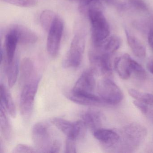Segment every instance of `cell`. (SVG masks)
I'll list each match as a JSON object with an SVG mask.
<instances>
[{
	"mask_svg": "<svg viewBox=\"0 0 153 153\" xmlns=\"http://www.w3.org/2000/svg\"><path fill=\"white\" fill-rule=\"evenodd\" d=\"M61 147V144L60 141L58 140L55 139L52 146L50 153H59Z\"/></svg>",
	"mask_w": 153,
	"mask_h": 153,
	"instance_id": "obj_30",
	"label": "cell"
},
{
	"mask_svg": "<svg viewBox=\"0 0 153 153\" xmlns=\"http://www.w3.org/2000/svg\"><path fill=\"white\" fill-rule=\"evenodd\" d=\"M9 31L16 36L19 43L21 44H33L35 43L38 39L35 33L22 25H14L11 26Z\"/></svg>",
	"mask_w": 153,
	"mask_h": 153,
	"instance_id": "obj_10",
	"label": "cell"
},
{
	"mask_svg": "<svg viewBox=\"0 0 153 153\" xmlns=\"http://www.w3.org/2000/svg\"><path fill=\"white\" fill-rule=\"evenodd\" d=\"M121 41L117 36H112L106 38L102 42L95 46L94 48L101 52L112 54L120 46Z\"/></svg>",
	"mask_w": 153,
	"mask_h": 153,
	"instance_id": "obj_16",
	"label": "cell"
},
{
	"mask_svg": "<svg viewBox=\"0 0 153 153\" xmlns=\"http://www.w3.org/2000/svg\"><path fill=\"white\" fill-rule=\"evenodd\" d=\"M63 30V21L57 16L48 31L47 40V51L53 58L57 57L59 51Z\"/></svg>",
	"mask_w": 153,
	"mask_h": 153,
	"instance_id": "obj_8",
	"label": "cell"
},
{
	"mask_svg": "<svg viewBox=\"0 0 153 153\" xmlns=\"http://www.w3.org/2000/svg\"><path fill=\"white\" fill-rule=\"evenodd\" d=\"M132 58L128 54H123L114 59V66L117 73L121 78L128 79L132 73L131 65Z\"/></svg>",
	"mask_w": 153,
	"mask_h": 153,
	"instance_id": "obj_13",
	"label": "cell"
},
{
	"mask_svg": "<svg viewBox=\"0 0 153 153\" xmlns=\"http://www.w3.org/2000/svg\"><path fill=\"white\" fill-rule=\"evenodd\" d=\"M70 1H78L79 2V8L86 7L88 4H90L91 2L95 1H97V0H70ZM99 1H103L108 2V1H110L111 0H99Z\"/></svg>",
	"mask_w": 153,
	"mask_h": 153,
	"instance_id": "obj_31",
	"label": "cell"
},
{
	"mask_svg": "<svg viewBox=\"0 0 153 153\" xmlns=\"http://www.w3.org/2000/svg\"><path fill=\"white\" fill-rule=\"evenodd\" d=\"M131 65L132 73L133 72L137 76L141 77L145 76L146 74V71L139 63L131 59Z\"/></svg>",
	"mask_w": 153,
	"mask_h": 153,
	"instance_id": "obj_25",
	"label": "cell"
},
{
	"mask_svg": "<svg viewBox=\"0 0 153 153\" xmlns=\"http://www.w3.org/2000/svg\"><path fill=\"white\" fill-rule=\"evenodd\" d=\"M19 43L16 36L9 31L5 37V49L6 54V64L11 63L16 58L17 45Z\"/></svg>",
	"mask_w": 153,
	"mask_h": 153,
	"instance_id": "obj_18",
	"label": "cell"
},
{
	"mask_svg": "<svg viewBox=\"0 0 153 153\" xmlns=\"http://www.w3.org/2000/svg\"><path fill=\"white\" fill-rule=\"evenodd\" d=\"M65 95L72 102L86 106L98 105L103 102L100 97L97 96L94 94H81L74 93L71 90L66 92Z\"/></svg>",
	"mask_w": 153,
	"mask_h": 153,
	"instance_id": "obj_11",
	"label": "cell"
},
{
	"mask_svg": "<svg viewBox=\"0 0 153 153\" xmlns=\"http://www.w3.org/2000/svg\"><path fill=\"white\" fill-rule=\"evenodd\" d=\"M147 131L143 125L133 123L124 127L121 131L123 149L129 150L137 148L145 140Z\"/></svg>",
	"mask_w": 153,
	"mask_h": 153,
	"instance_id": "obj_3",
	"label": "cell"
},
{
	"mask_svg": "<svg viewBox=\"0 0 153 153\" xmlns=\"http://www.w3.org/2000/svg\"><path fill=\"white\" fill-rule=\"evenodd\" d=\"M95 73L93 68L85 71L77 80L71 91L81 94H94L96 86Z\"/></svg>",
	"mask_w": 153,
	"mask_h": 153,
	"instance_id": "obj_9",
	"label": "cell"
},
{
	"mask_svg": "<svg viewBox=\"0 0 153 153\" xmlns=\"http://www.w3.org/2000/svg\"><path fill=\"white\" fill-rule=\"evenodd\" d=\"M7 3L21 7H33L36 6L37 0H1Z\"/></svg>",
	"mask_w": 153,
	"mask_h": 153,
	"instance_id": "obj_24",
	"label": "cell"
},
{
	"mask_svg": "<svg viewBox=\"0 0 153 153\" xmlns=\"http://www.w3.org/2000/svg\"><path fill=\"white\" fill-rule=\"evenodd\" d=\"M57 15L52 10H45L41 13L40 22L42 28L48 32L53 24Z\"/></svg>",
	"mask_w": 153,
	"mask_h": 153,
	"instance_id": "obj_22",
	"label": "cell"
},
{
	"mask_svg": "<svg viewBox=\"0 0 153 153\" xmlns=\"http://www.w3.org/2000/svg\"><path fill=\"white\" fill-rule=\"evenodd\" d=\"M0 94L1 97V103L3 105L8 113L13 118L16 116V109L11 94L7 87L1 84Z\"/></svg>",
	"mask_w": 153,
	"mask_h": 153,
	"instance_id": "obj_17",
	"label": "cell"
},
{
	"mask_svg": "<svg viewBox=\"0 0 153 153\" xmlns=\"http://www.w3.org/2000/svg\"><path fill=\"white\" fill-rule=\"evenodd\" d=\"M7 110L1 103L0 114V126L1 133L5 139L8 142H10L13 136V129L10 124L9 119L7 115Z\"/></svg>",
	"mask_w": 153,
	"mask_h": 153,
	"instance_id": "obj_19",
	"label": "cell"
},
{
	"mask_svg": "<svg viewBox=\"0 0 153 153\" xmlns=\"http://www.w3.org/2000/svg\"><path fill=\"white\" fill-rule=\"evenodd\" d=\"M148 41L149 46L153 51V28H151L149 32Z\"/></svg>",
	"mask_w": 153,
	"mask_h": 153,
	"instance_id": "obj_32",
	"label": "cell"
},
{
	"mask_svg": "<svg viewBox=\"0 0 153 153\" xmlns=\"http://www.w3.org/2000/svg\"><path fill=\"white\" fill-rule=\"evenodd\" d=\"M97 90L102 101L108 104H118L123 99L122 91L109 78L104 77L99 81Z\"/></svg>",
	"mask_w": 153,
	"mask_h": 153,
	"instance_id": "obj_7",
	"label": "cell"
},
{
	"mask_svg": "<svg viewBox=\"0 0 153 153\" xmlns=\"http://www.w3.org/2000/svg\"><path fill=\"white\" fill-rule=\"evenodd\" d=\"M7 64L6 71L9 86L13 87L16 84L20 69L19 60L16 57L14 60L9 64Z\"/></svg>",
	"mask_w": 153,
	"mask_h": 153,
	"instance_id": "obj_21",
	"label": "cell"
},
{
	"mask_svg": "<svg viewBox=\"0 0 153 153\" xmlns=\"http://www.w3.org/2000/svg\"><path fill=\"white\" fill-rule=\"evenodd\" d=\"M85 46V36L77 33L74 36L68 51L62 62V66L66 68H75L82 62Z\"/></svg>",
	"mask_w": 153,
	"mask_h": 153,
	"instance_id": "obj_4",
	"label": "cell"
},
{
	"mask_svg": "<svg viewBox=\"0 0 153 153\" xmlns=\"http://www.w3.org/2000/svg\"><path fill=\"white\" fill-rule=\"evenodd\" d=\"M147 68L149 72L153 75V61L150 62L148 63Z\"/></svg>",
	"mask_w": 153,
	"mask_h": 153,
	"instance_id": "obj_33",
	"label": "cell"
},
{
	"mask_svg": "<svg viewBox=\"0 0 153 153\" xmlns=\"http://www.w3.org/2000/svg\"><path fill=\"white\" fill-rule=\"evenodd\" d=\"M128 92L129 94L134 99L141 101L147 105H153V94L140 92L133 88L128 89Z\"/></svg>",
	"mask_w": 153,
	"mask_h": 153,
	"instance_id": "obj_23",
	"label": "cell"
},
{
	"mask_svg": "<svg viewBox=\"0 0 153 153\" xmlns=\"http://www.w3.org/2000/svg\"><path fill=\"white\" fill-rule=\"evenodd\" d=\"M127 41L133 54L138 58L143 59L146 54V48L144 45L136 36L125 30Z\"/></svg>",
	"mask_w": 153,
	"mask_h": 153,
	"instance_id": "obj_20",
	"label": "cell"
},
{
	"mask_svg": "<svg viewBox=\"0 0 153 153\" xmlns=\"http://www.w3.org/2000/svg\"><path fill=\"white\" fill-rule=\"evenodd\" d=\"M133 104L139 110V111H140L141 113L144 114H147L148 110L147 105L141 101L137 100H134L133 102Z\"/></svg>",
	"mask_w": 153,
	"mask_h": 153,
	"instance_id": "obj_29",
	"label": "cell"
},
{
	"mask_svg": "<svg viewBox=\"0 0 153 153\" xmlns=\"http://www.w3.org/2000/svg\"><path fill=\"white\" fill-rule=\"evenodd\" d=\"M32 139L38 152L50 153L55 140L53 138L51 131L47 123L38 122L32 129Z\"/></svg>",
	"mask_w": 153,
	"mask_h": 153,
	"instance_id": "obj_5",
	"label": "cell"
},
{
	"mask_svg": "<svg viewBox=\"0 0 153 153\" xmlns=\"http://www.w3.org/2000/svg\"><path fill=\"white\" fill-rule=\"evenodd\" d=\"M83 14H87L90 21L94 46L100 44L109 37L110 33L109 24L103 13L100 1L90 3L83 9Z\"/></svg>",
	"mask_w": 153,
	"mask_h": 153,
	"instance_id": "obj_1",
	"label": "cell"
},
{
	"mask_svg": "<svg viewBox=\"0 0 153 153\" xmlns=\"http://www.w3.org/2000/svg\"><path fill=\"white\" fill-rule=\"evenodd\" d=\"M51 121L67 137L72 138L77 141L83 139L85 136L87 128L82 120L72 122L62 118L55 117L51 119Z\"/></svg>",
	"mask_w": 153,
	"mask_h": 153,
	"instance_id": "obj_6",
	"label": "cell"
},
{
	"mask_svg": "<svg viewBox=\"0 0 153 153\" xmlns=\"http://www.w3.org/2000/svg\"><path fill=\"white\" fill-rule=\"evenodd\" d=\"M94 137L105 147H110L116 145L120 139V134L111 129L99 128L93 132Z\"/></svg>",
	"mask_w": 153,
	"mask_h": 153,
	"instance_id": "obj_12",
	"label": "cell"
},
{
	"mask_svg": "<svg viewBox=\"0 0 153 153\" xmlns=\"http://www.w3.org/2000/svg\"><path fill=\"white\" fill-rule=\"evenodd\" d=\"M76 140L72 138L67 137L65 144V151L66 153H75L77 152Z\"/></svg>",
	"mask_w": 153,
	"mask_h": 153,
	"instance_id": "obj_27",
	"label": "cell"
},
{
	"mask_svg": "<svg viewBox=\"0 0 153 153\" xmlns=\"http://www.w3.org/2000/svg\"><path fill=\"white\" fill-rule=\"evenodd\" d=\"M40 81V77L38 76L23 85L19 100V110L21 116L25 121H28L32 116Z\"/></svg>",
	"mask_w": 153,
	"mask_h": 153,
	"instance_id": "obj_2",
	"label": "cell"
},
{
	"mask_svg": "<svg viewBox=\"0 0 153 153\" xmlns=\"http://www.w3.org/2000/svg\"><path fill=\"white\" fill-rule=\"evenodd\" d=\"M19 71L21 85H24L38 76L36 75L33 63L29 58L23 59L20 64Z\"/></svg>",
	"mask_w": 153,
	"mask_h": 153,
	"instance_id": "obj_15",
	"label": "cell"
},
{
	"mask_svg": "<svg viewBox=\"0 0 153 153\" xmlns=\"http://www.w3.org/2000/svg\"><path fill=\"white\" fill-rule=\"evenodd\" d=\"M128 2L131 7L139 10L146 11L148 9L144 0H128Z\"/></svg>",
	"mask_w": 153,
	"mask_h": 153,
	"instance_id": "obj_28",
	"label": "cell"
},
{
	"mask_svg": "<svg viewBox=\"0 0 153 153\" xmlns=\"http://www.w3.org/2000/svg\"><path fill=\"white\" fill-rule=\"evenodd\" d=\"M102 115L100 112L95 110H88L83 112L81 114V118L87 128L93 132L101 128L102 122Z\"/></svg>",
	"mask_w": 153,
	"mask_h": 153,
	"instance_id": "obj_14",
	"label": "cell"
},
{
	"mask_svg": "<svg viewBox=\"0 0 153 153\" xmlns=\"http://www.w3.org/2000/svg\"><path fill=\"white\" fill-rule=\"evenodd\" d=\"M13 153H37L36 149L25 144H19L17 145L13 150Z\"/></svg>",
	"mask_w": 153,
	"mask_h": 153,
	"instance_id": "obj_26",
	"label": "cell"
}]
</instances>
